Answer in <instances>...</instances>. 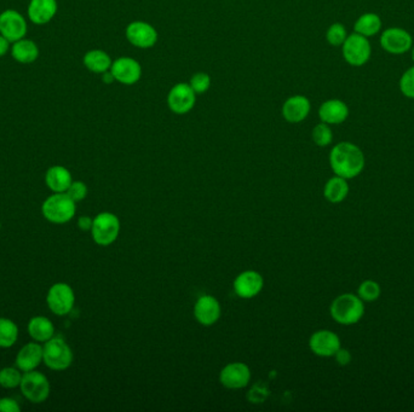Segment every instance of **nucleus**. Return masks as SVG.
Here are the masks:
<instances>
[{"mask_svg": "<svg viewBox=\"0 0 414 412\" xmlns=\"http://www.w3.org/2000/svg\"><path fill=\"white\" fill-rule=\"evenodd\" d=\"M46 303L52 313L66 316L73 310L75 295L72 287L67 283H55L47 292Z\"/></svg>", "mask_w": 414, "mask_h": 412, "instance_id": "7", "label": "nucleus"}, {"mask_svg": "<svg viewBox=\"0 0 414 412\" xmlns=\"http://www.w3.org/2000/svg\"><path fill=\"white\" fill-rule=\"evenodd\" d=\"M28 334L37 342H46L55 336V326L46 317H33L28 323Z\"/></svg>", "mask_w": 414, "mask_h": 412, "instance_id": "23", "label": "nucleus"}, {"mask_svg": "<svg viewBox=\"0 0 414 412\" xmlns=\"http://www.w3.org/2000/svg\"><path fill=\"white\" fill-rule=\"evenodd\" d=\"M281 113L286 121L291 124H298L308 118L310 113V102L304 96H292L286 100L281 108Z\"/></svg>", "mask_w": 414, "mask_h": 412, "instance_id": "18", "label": "nucleus"}, {"mask_svg": "<svg viewBox=\"0 0 414 412\" xmlns=\"http://www.w3.org/2000/svg\"><path fill=\"white\" fill-rule=\"evenodd\" d=\"M77 211L74 202L67 193H54L47 197L42 206L43 216L52 224H66L73 219Z\"/></svg>", "mask_w": 414, "mask_h": 412, "instance_id": "3", "label": "nucleus"}, {"mask_svg": "<svg viewBox=\"0 0 414 412\" xmlns=\"http://www.w3.org/2000/svg\"><path fill=\"white\" fill-rule=\"evenodd\" d=\"M197 102V93L189 84H176L167 95V106L175 114L183 115L193 109Z\"/></svg>", "mask_w": 414, "mask_h": 412, "instance_id": "8", "label": "nucleus"}, {"mask_svg": "<svg viewBox=\"0 0 414 412\" xmlns=\"http://www.w3.org/2000/svg\"><path fill=\"white\" fill-rule=\"evenodd\" d=\"M43 362L51 370H66L73 363V351L65 340L54 336L52 339L44 342Z\"/></svg>", "mask_w": 414, "mask_h": 412, "instance_id": "4", "label": "nucleus"}, {"mask_svg": "<svg viewBox=\"0 0 414 412\" xmlns=\"http://www.w3.org/2000/svg\"><path fill=\"white\" fill-rule=\"evenodd\" d=\"M92 223H93V219L90 216H80L78 219L79 229L82 231H91Z\"/></svg>", "mask_w": 414, "mask_h": 412, "instance_id": "38", "label": "nucleus"}, {"mask_svg": "<svg viewBox=\"0 0 414 412\" xmlns=\"http://www.w3.org/2000/svg\"><path fill=\"white\" fill-rule=\"evenodd\" d=\"M348 193H349V184L346 182V179L338 175L328 179V182L323 188L325 198L331 203H341L346 198Z\"/></svg>", "mask_w": 414, "mask_h": 412, "instance_id": "25", "label": "nucleus"}, {"mask_svg": "<svg viewBox=\"0 0 414 412\" xmlns=\"http://www.w3.org/2000/svg\"><path fill=\"white\" fill-rule=\"evenodd\" d=\"M309 347L319 357H335L337 351L342 347L341 339L331 330H319L310 336Z\"/></svg>", "mask_w": 414, "mask_h": 412, "instance_id": "12", "label": "nucleus"}, {"mask_svg": "<svg viewBox=\"0 0 414 412\" xmlns=\"http://www.w3.org/2000/svg\"><path fill=\"white\" fill-rule=\"evenodd\" d=\"M27 22L16 10H5L0 14V34L10 42H17L26 37Z\"/></svg>", "mask_w": 414, "mask_h": 412, "instance_id": "10", "label": "nucleus"}, {"mask_svg": "<svg viewBox=\"0 0 414 412\" xmlns=\"http://www.w3.org/2000/svg\"><path fill=\"white\" fill-rule=\"evenodd\" d=\"M330 312L337 323L342 326H353L364 317V301L355 294H342L332 301Z\"/></svg>", "mask_w": 414, "mask_h": 412, "instance_id": "2", "label": "nucleus"}, {"mask_svg": "<svg viewBox=\"0 0 414 412\" xmlns=\"http://www.w3.org/2000/svg\"><path fill=\"white\" fill-rule=\"evenodd\" d=\"M326 38L331 45H342L346 39V31H345L344 26L341 23L332 24L331 27L328 28V31H327Z\"/></svg>", "mask_w": 414, "mask_h": 412, "instance_id": "33", "label": "nucleus"}, {"mask_svg": "<svg viewBox=\"0 0 414 412\" xmlns=\"http://www.w3.org/2000/svg\"><path fill=\"white\" fill-rule=\"evenodd\" d=\"M412 57H413V61H414V49H413V52H412Z\"/></svg>", "mask_w": 414, "mask_h": 412, "instance_id": "41", "label": "nucleus"}, {"mask_svg": "<svg viewBox=\"0 0 414 412\" xmlns=\"http://www.w3.org/2000/svg\"><path fill=\"white\" fill-rule=\"evenodd\" d=\"M111 73L115 81L124 85H134L142 77V67L131 57H120L112 63Z\"/></svg>", "mask_w": 414, "mask_h": 412, "instance_id": "14", "label": "nucleus"}, {"mask_svg": "<svg viewBox=\"0 0 414 412\" xmlns=\"http://www.w3.org/2000/svg\"><path fill=\"white\" fill-rule=\"evenodd\" d=\"M312 137H313L314 143L319 147H327L331 144L333 134H332L331 129L328 127V125L322 122L314 127Z\"/></svg>", "mask_w": 414, "mask_h": 412, "instance_id": "31", "label": "nucleus"}, {"mask_svg": "<svg viewBox=\"0 0 414 412\" xmlns=\"http://www.w3.org/2000/svg\"><path fill=\"white\" fill-rule=\"evenodd\" d=\"M197 95H203L211 86V78L206 73H195L189 83Z\"/></svg>", "mask_w": 414, "mask_h": 412, "instance_id": "32", "label": "nucleus"}, {"mask_svg": "<svg viewBox=\"0 0 414 412\" xmlns=\"http://www.w3.org/2000/svg\"><path fill=\"white\" fill-rule=\"evenodd\" d=\"M66 193L74 202L83 201L88 196V187L83 182H73Z\"/></svg>", "mask_w": 414, "mask_h": 412, "instance_id": "35", "label": "nucleus"}, {"mask_svg": "<svg viewBox=\"0 0 414 412\" xmlns=\"http://www.w3.org/2000/svg\"><path fill=\"white\" fill-rule=\"evenodd\" d=\"M400 88L402 93L408 98H414V67L408 69L400 80Z\"/></svg>", "mask_w": 414, "mask_h": 412, "instance_id": "34", "label": "nucleus"}, {"mask_svg": "<svg viewBox=\"0 0 414 412\" xmlns=\"http://www.w3.org/2000/svg\"><path fill=\"white\" fill-rule=\"evenodd\" d=\"M382 289L381 285L376 280H364L360 284L358 289V296H359L364 303H373L381 296Z\"/></svg>", "mask_w": 414, "mask_h": 412, "instance_id": "29", "label": "nucleus"}, {"mask_svg": "<svg viewBox=\"0 0 414 412\" xmlns=\"http://www.w3.org/2000/svg\"><path fill=\"white\" fill-rule=\"evenodd\" d=\"M119 234L120 220L113 213L103 212L93 218L92 239L98 246H111L119 237Z\"/></svg>", "mask_w": 414, "mask_h": 412, "instance_id": "5", "label": "nucleus"}, {"mask_svg": "<svg viewBox=\"0 0 414 412\" xmlns=\"http://www.w3.org/2000/svg\"><path fill=\"white\" fill-rule=\"evenodd\" d=\"M371 55V45L367 39L359 33L351 34L343 42V56L351 65H362Z\"/></svg>", "mask_w": 414, "mask_h": 412, "instance_id": "9", "label": "nucleus"}, {"mask_svg": "<svg viewBox=\"0 0 414 412\" xmlns=\"http://www.w3.org/2000/svg\"><path fill=\"white\" fill-rule=\"evenodd\" d=\"M10 49V42L0 34V57L6 55Z\"/></svg>", "mask_w": 414, "mask_h": 412, "instance_id": "39", "label": "nucleus"}, {"mask_svg": "<svg viewBox=\"0 0 414 412\" xmlns=\"http://www.w3.org/2000/svg\"><path fill=\"white\" fill-rule=\"evenodd\" d=\"M381 45L388 52L400 55V54L410 50L411 46H412V38L404 29L389 28L382 34Z\"/></svg>", "mask_w": 414, "mask_h": 412, "instance_id": "17", "label": "nucleus"}, {"mask_svg": "<svg viewBox=\"0 0 414 412\" xmlns=\"http://www.w3.org/2000/svg\"><path fill=\"white\" fill-rule=\"evenodd\" d=\"M382 27L381 19L376 14H366L361 16L358 22L355 23V32L359 33L364 37H371L379 32Z\"/></svg>", "mask_w": 414, "mask_h": 412, "instance_id": "27", "label": "nucleus"}, {"mask_svg": "<svg viewBox=\"0 0 414 412\" xmlns=\"http://www.w3.org/2000/svg\"><path fill=\"white\" fill-rule=\"evenodd\" d=\"M221 313L220 301L212 295L200 296L194 306V317L201 326H213L220 319Z\"/></svg>", "mask_w": 414, "mask_h": 412, "instance_id": "16", "label": "nucleus"}, {"mask_svg": "<svg viewBox=\"0 0 414 412\" xmlns=\"http://www.w3.org/2000/svg\"><path fill=\"white\" fill-rule=\"evenodd\" d=\"M222 386L228 390H241L251 381V370L245 363H230L220 374Z\"/></svg>", "mask_w": 414, "mask_h": 412, "instance_id": "13", "label": "nucleus"}, {"mask_svg": "<svg viewBox=\"0 0 414 412\" xmlns=\"http://www.w3.org/2000/svg\"><path fill=\"white\" fill-rule=\"evenodd\" d=\"M22 375V371L19 367H4L0 370V386L8 390L20 387Z\"/></svg>", "mask_w": 414, "mask_h": 412, "instance_id": "30", "label": "nucleus"}, {"mask_svg": "<svg viewBox=\"0 0 414 412\" xmlns=\"http://www.w3.org/2000/svg\"><path fill=\"white\" fill-rule=\"evenodd\" d=\"M264 280L257 271L241 272L234 280V292L241 299H252L262 292Z\"/></svg>", "mask_w": 414, "mask_h": 412, "instance_id": "15", "label": "nucleus"}, {"mask_svg": "<svg viewBox=\"0 0 414 412\" xmlns=\"http://www.w3.org/2000/svg\"><path fill=\"white\" fill-rule=\"evenodd\" d=\"M335 358H336L337 363L341 365V367H346V365H349L350 363H351V353L348 351V349H345V348H339L338 351H337L336 354H335Z\"/></svg>", "mask_w": 414, "mask_h": 412, "instance_id": "37", "label": "nucleus"}, {"mask_svg": "<svg viewBox=\"0 0 414 412\" xmlns=\"http://www.w3.org/2000/svg\"><path fill=\"white\" fill-rule=\"evenodd\" d=\"M19 403L11 398L0 399V412H20Z\"/></svg>", "mask_w": 414, "mask_h": 412, "instance_id": "36", "label": "nucleus"}, {"mask_svg": "<svg viewBox=\"0 0 414 412\" xmlns=\"http://www.w3.org/2000/svg\"><path fill=\"white\" fill-rule=\"evenodd\" d=\"M103 81L107 84L113 83L115 81L114 77H113V74L111 73V69L106 72V73H103Z\"/></svg>", "mask_w": 414, "mask_h": 412, "instance_id": "40", "label": "nucleus"}, {"mask_svg": "<svg viewBox=\"0 0 414 412\" xmlns=\"http://www.w3.org/2000/svg\"><path fill=\"white\" fill-rule=\"evenodd\" d=\"M20 388L23 397L33 404L44 403L50 395V382L47 377L39 371L23 372Z\"/></svg>", "mask_w": 414, "mask_h": 412, "instance_id": "6", "label": "nucleus"}, {"mask_svg": "<svg viewBox=\"0 0 414 412\" xmlns=\"http://www.w3.org/2000/svg\"><path fill=\"white\" fill-rule=\"evenodd\" d=\"M43 362V346L39 342L24 344L16 356V367L22 372L36 370Z\"/></svg>", "mask_w": 414, "mask_h": 412, "instance_id": "19", "label": "nucleus"}, {"mask_svg": "<svg viewBox=\"0 0 414 412\" xmlns=\"http://www.w3.org/2000/svg\"><path fill=\"white\" fill-rule=\"evenodd\" d=\"M0 226H1V225H0Z\"/></svg>", "mask_w": 414, "mask_h": 412, "instance_id": "42", "label": "nucleus"}, {"mask_svg": "<svg viewBox=\"0 0 414 412\" xmlns=\"http://www.w3.org/2000/svg\"><path fill=\"white\" fill-rule=\"evenodd\" d=\"M84 65L92 73L103 74L111 69L112 61L109 55L102 50L89 51L84 56Z\"/></svg>", "mask_w": 414, "mask_h": 412, "instance_id": "26", "label": "nucleus"}, {"mask_svg": "<svg viewBox=\"0 0 414 412\" xmlns=\"http://www.w3.org/2000/svg\"><path fill=\"white\" fill-rule=\"evenodd\" d=\"M330 165L338 177L346 180L355 178L364 171V152L353 143H339L331 150Z\"/></svg>", "mask_w": 414, "mask_h": 412, "instance_id": "1", "label": "nucleus"}, {"mask_svg": "<svg viewBox=\"0 0 414 412\" xmlns=\"http://www.w3.org/2000/svg\"><path fill=\"white\" fill-rule=\"evenodd\" d=\"M349 115V109L344 102L338 100L327 101L320 106L319 116L322 122L327 125H337L344 122Z\"/></svg>", "mask_w": 414, "mask_h": 412, "instance_id": "21", "label": "nucleus"}, {"mask_svg": "<svg viewBox=\"0 0 414 412\" xmlns=\"http://www.w3.org/2000/svg\"><path fill=\"white\" fill-rule=\"evenodd\" d=\"M125 35L131 45L139 49H151L158 42L157 29L143 21L130 23L125 31Z\"/></svg>", "mask_w": 414, "mask_h": 412, "instance_id": "11", "label": "nucleus"}, {"mask_svg": "<svg viewBox=\"0 0 414 412\" xmlns=\"http://www.w3.org/2000/svg\"><path fill=\"white\" fill-rule=\"evenodd\" d=\"M11 55L14 60L22 65H29L38 60L39 47L37 44L29 39H21L14 42L11 47Z\"/></svg>", "mask_w": 414, "mask_h": 412, "instance_id": "24", "label": "nucleus"}, {"mask_svg": "<svg viewBox=\"0 0 414 412\" xmlns=\"http://www.w3.org/2000/svg\"><path fill=\"white\" fill-rule=\"evenodd\" d=\"M45 183L52 193H66L73 183V178L63 166H52L46 172Z\"/></svg>", "mask_w": 414, "mask_h": 412, "instance_id": "22", "label": "nucleus"}, {"mask_svg": "<svg viewBox=\"0 0 414 412\" xmlns=\"http://www.w3.org/2000/svg\"><path fill=\"white\" fill-rule=\"evenodd\" d=\"M57 13L56 0H31L28 5V17L36 24H45L55 17Z\"/></svg>", "mask_w": 414, "mask_h": 412, "instance_id": "20", "label": "nucleus"}, {"mask_svg": "<svg viewBox=\"0 0 414 412\" xmlns=\"http://www.w3.org/2000/svg\"><path fill=\"white\" fill-rule=\"evenodd\" d=\"M19 339V328L8 318H0V348L13 347Z\"/></svg>", "mask_w": 414, "mask_h": 412, "instance_id": "28", "label": "nucleus"}]
</instances>
